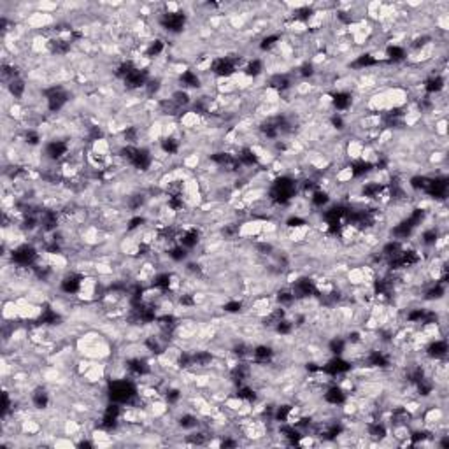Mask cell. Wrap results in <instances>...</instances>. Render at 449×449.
<instances>
[{
  "mask_svg": "<svg viewBox=\"0 0 449 449\" xmlns=\"http://www.w3.org/2000/svg\"><path fill=\"white\" fill-rule=\"evenodd\" d=\"M376 63H378V60H376L372 55H368V53H365V55L356 56V60L351 63V67H353V68H360V70H363V68H368V67L376 65Z\"/></svg>",
  "mask_w": 449,
  "mask_h": 449,
  "instance_id": "obj_13",
  "label": "cell"
},
{
  "mask_svg": "<svg viewBox=\"0 0 449 449\" xmlns=\"http://www.w3.org/2000/svg\"><path fill=\"white\" fill-rule=\"evenodd\" d=\"M197 425H199V420H197V416H193V414H182V416H179V427L182 428H195Z\"/></svg>",
  "mask_w": 449,
  "mask_h": 449,
  "instance_id": "obj_17",
  "label": "cell"
},
{
  "mask_svg": "<svg viewBox=\"0 0 449 449\" xmlns=\"http://www.w3.org/2000/svg\"><path fill=\"white\" fill-rule=\"evenodd\" d=\"M244 74L247 78H258V76L264 74V62L260 58H253L246 63L244 67Z\"/></svg>",
  "mask_w": 449,
  "mask_h": 449,
  "instance_id": "obj_11",
  "label": "cell"
},
{
  "mask_svg": "<svg viewBox=\"0 0 449 449\" xmlns=\"http://www.w3.org/2000/svg\"><path fill=\"white\" fill-rule=\"evenodd\" d=\"M281 43V35L279 33H269V35H265L264 39H261L260 43V49L261 51H270L272 48H276L277 44Z\"/></svg>",
  "mask_w": 449,
  "mask_h": 449,
  "instance_id": "obj_14",
  "label": "cell"
},
{
  "mask_svg": "<svg viewBox=\"0 0 449 449\" xmlns=\"http://www.w3.org/2000/svg\"><path fill=\"white\" fill-rule=\"evenodd\" d=\"M274 355H276V351H274L272 346L258 344L256 348H253V358H254V361H256L258 365H260V363H267V361H270V360L274 358Z\"/></svg>",
  "mask_w": 449,
  "mask_h": 449,
  "instance_id": "obj_6",
  "label": "cell"
},
{
  "mask_svg": "<svg viewBox=\"0 0 449 449\" xmlns=\"http://www.w3.org/2000/svg\"><path fill=\"white\" fill-rule=\"evenodd\" d=\"M241 309H242V304L239 302V300H230V302H227L223 306V311L228 314H237L241 313Z\"/></svg>",
  "mask_w": 449,
  "mask_h": 449,
  "instance_id": "obj_18",
  "label": "cell"
},
{
  "mask_svg": "<svg viewBox=\"0 0 449 449\" xmlns=\"http://www.w3.org/2000/svg\"><path fill=\"white\" fill-rule=\"evenodd\" d=\"M427 355H428V358H432V360H442V358H446V355H447V342L444 341V339H435V341H432L428 344V348H427Z\"/></svg>",
  "mask_w": 449,
  "mask_h": 449,
  "instance_id": "obj_3",
  "label": "cell"
},
{
  "mask_svg": "<svg viewBox=\"0 0 449 449\" xmlns=\"http://www.w3.org/2000/svg\"><path fill=\"white\" fill-rule=\"evenodd\" d=\"M237 444H239V442H237V440H232V439H227V440H223V442H221V444H219V446H221V447H235V446H237Z\"/></svg>",
  "mask_w": 449,
  "mask_h": 449,
  "instance_id": "obj_19",
  "label": "cell"
},
{
  "mask_svg": "<svg viewBox=\"0 0 449 449\" xmlns=\"http://www.w3.org/2000/svg\"><path fill=\"white\" fill-rule=\"evenodd\" d=\"M311 202H313L314 207L321 209L330 202V195L326 192H323V190H316V192L313 193V197H311Z\"/></svg>",
  "mask_w": 449,
  "mask_h": 449,
  "instance_id": "obj_15",
  "label": "cell"
},
{
  "mask_svg": "<svg viewBox=\"0 0 449 449\" xmlns=\"http://www.w3.org/2000/svg\"><path fill=\"white\" fill-rule=\"evenodd\" d=\"M109 400L116 404H130L137 397V388L130 379H116L109 384Z\"/></svg>",
  "mask_w": 449,
  "mask_h": 449,
  "instance_id": "obj_1",
  "label": "cell"
},
{
  "mask_svg": "<svg viewBox=\"0 0 449 449\" xmlns=\"http://www.w3.org/2000/svg\"><path fill=\"white\" fill-rule=\"evenodd\" d=\"M323 398H325L326 404L330 405H341L346 402V393L344 390H342L341 386H330L328 390L325 391V395H323Z\"/></svg>",
  "mask_w": 449,
  "mask_h": 449,
  "instance_id": "obj_5",
  "label": "cell"
},
{
  "mask_svg": "<svg viewBox=\"0 0 449 449\" xmlns=\"http://www.w3.org/2000/svg\"><path fill=\"white\" fill-rule=\"evenodd\" d=\"M330 102H332L335 111H348L353 105V95L349 91H337V93L332 95Z\"/></svg>",
  "mask_w": 449,
  "mask_h": 449,
  "instance_id": "obj_4",
  "label": "cell"
},
{
  "mask_svg": "<svg viewBox=\"0 0 449 449\" xmlns=\"http://www.w3.org/2000/svg\"><path fill=\"white\" fill-rule=\"evenodd\" d=\"M179 83L182 88H200V78L195 70H182L179 76Z\"/></svg>",
  "mask_w": 449,
  "mask_h": 449,
  "instance_id": "obj_9",
  "label": "cell"
},
{
  "mask_svg": "<svg viewBox=\"0 0 449 449\" xmlns=\"http://www.w3.org/2000/svg\"><path fill=\"white\" fill-rule=\"evenodd\" d=\"M7 91H9V95L14 98V100H21L23 97H25L26 93V83L23 81L21 78H14L11 79L9 83H7Z\"/></svg>",
  "mask_w": 449,
  "mask_h": 449,
  "instance_id": "obj_7",
  "label": "cell"
},
{
  "mask_svg": "<svg viewBox=\"0 0 449 449\" xmlns=\"http://www.w3.org/2000/svg\"><path fill=\"white\" fill-rule=\"evenodd\" d=\"M68 151H70L68 144L65 142V140H58V139L49 140V142L46 144V147H44L46 158H49L51 162H58V160L68 157V155H70Z\"/></svg>",
  "mask_w": 449,
  "mask_h": 449,
  "instance_id": "obj_2",
  "label": "cell"
},
{
  "mask_svg": "<svg viewBox=\"0 0 449 449\" xmlns=\"http://www.w3.org/2000/svg\"><path fill=\"white\" fill-rule=\"evenodd\" d=\"M444 78L440 74H432L430 78L425 81V91H427L428 95H435V93H440V91L444 90Z\"/></svg>",
  "mask_w": 449,
  "mask_h": 449,
  "instance_id": "obj_8",
  "label": "cell"
},
{
  "mask_svg": "<svg viewBox=\"0 0 449 449\" xmlns=\"http://www.w3.org/2000/svg\"><path fill=\"white\" fill-rule=\"evenodd\" d=\"M405 56H407V51H405V48H402V46L393 44V46H388L386 48V60L390 63L404 62Z\"/></svg>",
  "mask_w": 449,
  "mask_h": 449,
  "instance_id": "obj_10",
  "label": "cell"
},
{
  "mask_svg": "<svg viewBox=\"0 0 449 449\" xmlns=\"http://www.w3.org/2000/svg\"><path fill=\"white\" fill-rule=\"evenodd\" d=\"M437 239H439V232L435 228H428V230L423 232L421 235V244L423 246H435Z\"/></svg>",
  "mask_w": 449,
  "mask_h": 449,
  "instance_id": "obj_16",
  "label": "cell"
},
{
  "mask_svg": "<svg viewBox=\"0 0 449 449\" xmlns=\"http://www.w3.org/2000/svg\"><path fill=\"white\" fill-rule=\"evenodd\" d=\"M346 346H348L346 339L332 337V341L328 342V351L332 353L333 356H342V355H344V351H346Z\"/></svg>",
  "mask_w": 449,
  "mask_h": 449,
  "instance_id": "obj_12",
  "label": "cell"
}]
</instances>
